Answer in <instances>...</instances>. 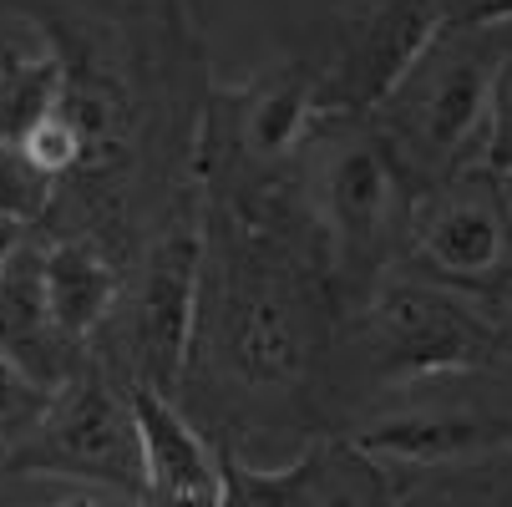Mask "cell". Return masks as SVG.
I'll list each match as a JSON object with an SVG mask.
<instances>
[{
	"label": "cell",
	"instance_id": "cell-1",
	"mask_svg": "<svg viewBox=\"0 0 512 507\" xmlns=\"http://www.w3.org/2000/svg\"><path fill=\"white\" fill-rule=\"evenodd\" d=\"M340 320L345 310L310 249L295 183L249 203L203 198L198 325L178 391V406L193 396L213 406L203 437H229V426L269 411L310 421L330 386Z\"/></svg>",
	"mask_w": 512,
	"mask_h": 507
},
{
	"label": "cell",
	"instance_id": "cell-2",
	"mask_svg": "<svg viewBox=\"0 0 512 507\" xmlns=\"http://www.w3.org/2000/svg\"><path fill=\"white\" fill-rule=\"evenodd\" d=\"M289 183L320 274L350 315L396 269L421 183L376 117H325L295 158Z\"/></svg>",
	"mask_w": 512,
	"mask_h": 507
},
{
	"label": "cell",
	"instance_id": "cell-3",
	"mask_svg": "<svg viewBox=\"0 0 512 507\" xmlns=\"http://www.w3.org/2000/svg\"><path fill=\"white\" fill-rule=\"evenodd\" d=\"M452 376H512L507 310L391 269L340 320L325 391L386 396Z\"/></svg>",
	"mask_w": 512,
	"mask_h": 507
},
{
	"label": "cell",
	"instance_id": "cell-4",
	"mask_svg": "<svg viewBox=\"0 0 512 507\" xmlns=\"http://www.w3.org/2000/svg\"><path fill=\"white\" fill-rule=\"evenodd\" d=\"M502 31H442L371 112L421 188L482 163Z\"/></svg>",
	"mask_w": 512,
	"mask_h": 507
},
{
	"label": "cell",
	"instance_id": "cell-5",
	"mask_svg": "<svg viewBox=\"0 0 512 507\" xmlns=\"http://www.w3.org/2000/svg\"><path fill=\"white\" fill-rule=\"evenodd\" d=\"M320 122L325 107L310 61H284L259 71L249 87L208 92L193 158L203 198H249L274 188L289 178Z\"/></svg>",
	"mask_w": 512,
	"mask_h": 507
},
{
	"label": "cell",
	"instance_id": "cell-6",
	"mask_svg": "<svg viewBox=\"0 0 512 507\" xmlns=\"http://www.w3.org/2000/svg\"><path fill=\"white\" fill-rule=\"evenodd\" d=\"M198 279H203V198H183L142 249L127 300L117 295V310L107 315V325H117V360L102 355L97 360L122 386H148L178 401L198 325Z\"/></svg>",
	"mask_w": 512,
	"mask_h": 507
},
{
	"label": "cell",
	"instance_id": "cell-7",
	"mask_svg": "<svg viewBox=\"0 0 512 507\" xmlns=\"http://www.w3.org/2000/svg\"><path fill=\"white\" fill-rule=\"evenodd\" d=\"M396 269L487 305H507L512 300V183L472 163L442 183L421 188Z\"/></svg>",
	"mask_w": 512,
	"mask_h": 507
},
{
	"label": "cell",
	"instance_id": "cell-8",
	"mask_svg": "<svg viewBox=\"0 0 512 507\" xmlns=\"http://www.w3.org/2000/svg\"><path fill=\"white\" fill-rule=\"evenodd\" d=\"M11 472L36 477H77L102 482L127 497L142 492V442H137V416L127 401V386L87 350V360L71 371L46 416L26 431L16 447H6Z\"/></svg>",
	"mask_w": 512,
	"mask_h": 507
},
{
	"label": "cell",
	"instance_id": "cell-9",
	"mask_svg": "<svg viewBox=\"0 0 512 507\" xmlns=\"http://www.w3.org/2000/svg\"><path fill=\"white\" fill-rule=\"evenodd\" d=\"M335 437L391 472H472L512 462V401L431 396L416 406H381Z\"/></svg>",
	"mask_w": 512,
	"mask_h": 507
},
{
	"label": "cell",
	"instance_id": "cell-10",
	"mask_svg": "<svg viewBox=\"0 0 512 507\" xmlns=\"http://www.w3.org/2000/svg\"><path fill=\"white\" fill-rule=\"evenodd\" d=\"M447 31V0H360L335 31L330 61L315 71L325 117H371L421 51Z\"/></svg>",
	"mask_w": 512,
	"mask_h": 507
},
{
	"label": "cell",
	"instance_id": "cell-11",
	"mask_svg": "<svg viewBox=\"0 0 512 507\" xmlns=\"http://www.w3.org/2000/svg\"><path fill=\"white\" fill-rule=\"evenodd\" d=\"M137 442H142V492L137 507H218V452L203 426L148 386H127Z\"/></svg>",
	"mask_w": 512,
	"mask_h": 507
},
{
	"label": "cell",
	"instance_id": "cell-12",
	"mask_svg": "<svg viewBox=\"0 0 512 507\" xmlns=\"http://www.w3.org/2000/svg\"><path fill=\"white\" fill-rule=\"evenodd\" d=\"M0 355H11L21 371H31L51 391L87 360L82 345H71L51 325V310L41 295V244L36 239H26L0 264Z\"/></svg>",
	"mask_w": 512,
	"mask_h": 507
},
{
	"label": "cell",
	"instance_id": "cell-13",
	"mask_svg": "<svg viewBox=\"0 0 512 507\" xmlns=\"http://www.w3.org/2000/svg\"><path fill=\"white\" fill-rule=\"evenodd\" d=\"M41 295H46L51 325L71 345L92 350V335L117 310L122 269L92 234H61L41 244Z\"/></svg>",
	"mask_w": 512,
	"mask_h": 507
},
{
	"label": "cell",
	"instance_id": "cell-14",
	"mask_svg": "<svg viewBox=\"0 0 512 507\" xmlns=\"http://www.w3.org/2000/svg\"><path fill=\"white\" fill-rule=\"evenodd\" d=\"M213 452H218V492H224L218 507H320V497L330 487L335 442L320 437L284 467H254L239 457L234 442H213Z\"/></svg>",
	"mask_w": 512,
	"mask_h": 507
},
{
	"label": "cell",
	"instance_id": "cell-15",
	"mask_svg": "<svg viewBox=\"0 0 512 507\" xmlns=\"http://www.w3.org/2000/svg\"><path fill=\"white\" fill-rule=\"evenodd\" d=\"M66 82V61L46 46H6L0 51V142L21 148L26 132L56 107Z\"/></svg>",
	"mask_w": 512,
	"mask_h": 507
},
{
	"label": "cell",
	"instance_id": "cell-16",
	"mask_svg": "<svg viewBox=\"0 0 512 507\" xmlns=\"http://www.w3.org/2000/svg\"><path fill=\"white\" fill-rule=\"evenodd\" d=\"M330 487L320 497V507H401L406 502V477L350 452L340 437H330Z\"/></svg>",
	"mask_w": 512,
	"mask_h": 507
},
{
	"label": "cell",
	"instance_id": "cell-17",
	"mask_svg": "<svg viewBox=\"0 0 512 507\" xmlns=\"http://www.w3.org/2000/svg\"><path fill=\"white\" fill-rule=\"evenodd\" d=\"M56 198V178H46L21 148L0 142V219H16L26 229H36Z\"/></svg>",
	"mask_w": 512,
	"mask_h": 507
},
{
	"label": "cell",
	"instance_id": "cell-18",
	"mask_svg": "<svg viewBox=\"0 0 512 507\" xmlns=\"http://www.w3.org/2000/svg\"><path fill=\"white\" fill-rule=\"evenodd\" d=\"M482 168L512 183V26L502 31L497 66H492V97H487V137H482Z\"/></svg>",
	"mask_w": 512,
	"mask_h": 507
},
{
	"label": "cell",
	"instance_id": "cell-19",
	"mask_svg": "<svg viewBox=\"0 0 512 507\" xmlns=\"http://www.w3.org/2000/svg\"><path fill=\"white\" fill-rule=\"evenodd\" d=\"M51 396H56L51 386H41L31 371H21L11 355H0V442L16 447L26 431L46 416Z\"/></svg>",
	"mask_w": 512,
	"mask_h": 507
},
{
	"label": "cell",
	"instance_id": "cell-20",
	"mask_svg": "<svg viewBox=\"0 0 512 507\" xmlns=\"http://www.w3.org/2000/svg\"><path fill=\"white\" fill-rule=\"evenodd\" d=\"M21 153L46 173V178H66V173H82V158H87V148H82V132L71 127L56 107L26 132V142H21Z\"/></svg>",
	"mask_w": 512,
	"mask_h": 507
},
{
	"label": "cell",
	"instance_id": "cell-21",
	"mask_svg": "<svg viewBox=\"0 0 512 507\" xmlns=\"http://www.w3.org/2000/svg\"><path fill=\"white\" fill-rule=\"evenodd\" d=\"M512 0H447V31H507Z\"/></svg>",
	"mask_w": 512,
	"mask_h": 507
},
{
	"label": "cell",
	"instance_id": "cell-22",
	"mask_svg": "<svg viewBox=\"0 0 512 507\" xmlns=\"http://www.w3.org/2000/svg\"><path fill=\"white\" fill-rule=\"evenodd\" d=\"M61 507H97V502H92V497H66Z\"/></svg>",
	"mask_w": 512,
	"mask_h": 507
},
{
	"label": "cell",
	"instance_id": "cell-23",
	"mask_svg": "<svg viewBox=\"0 0 512 507\" xmlns=\"http://www.w3.org/2000/svg\"><path fill=\"white\" fill-rule=\"evenodd\" d=\"M502 310H507V320H512V300H507V305H502Z\"/></svg>",
	"mask_w": 512,
	"mask_h": 507
},
{
	"label": "cell",
	"instance_id": "cell-24",
	"mask_svg": "<svg viewBox=\"0 0 512 507\" xmlns=\"http://www.w3.org/2000/svg\"><path fill=\"white\" fill-rule=\"evenodd\" d=\"M0 51H6V46H0Z\"/></svg>",
	"mask_w": 512,
	"mask_h": 507
}]
</instances>
